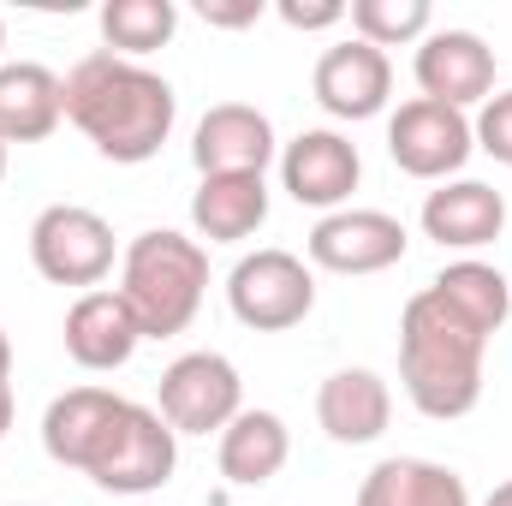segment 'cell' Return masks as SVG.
Returning <instances> with one entry per match:
<instances>
[{"label":"cell","mask_w":512,"mask_h":506,"mask_svg":"<svg viewBox=\"0 0 512 506\" xmlns=\"http://www.w3.org/2000/svg\"><path fill=\"white\" fill-rule=\"evenodd\" d=\"M405 221H393L387 209H334L310 227V262L328 274H382L393 262H405Z\"/></svg>","instance_id":"cell-11"},{"label":"cell","mask_w":512,"mask_h":506,"mask_svg":"<svg viewBox=\"0 0 512 506\" xmlns=\"http://www.w3.org/2000/svg\"><path fill=\"white\" fill-rule=\"evenodd\" d=\"M179 30V6L173 0H108L102 6V42L120 60H143L155 48H167Z\"/></svg>","instance_id":"cell-23"},{"label":"cell","mask_w":512,"mask_h":506,"mask_svg":"<svg viewBox=\"0 0 512 506\" xmlns=\"http://www.w3.org/2000/svg\"><path fill=\"white\" fill-rule=\"evenodd\" d=\"M292 459V435H286V417L280 411H239L227 429H221V477L233 489H262L286 471Z\"/></svg>","instance_id":"cell-20"},{"label":"cell","mask_w":512,"mask_h":506,"mask_svg":"<svg viewBox=\"0 0 512 506\" xmlns=\"http://www.w3.org/2000/svg\"><path fill=\"white\" fill-rule=\"evenodd\" d=\"M30 262L54 286L96 292L114 274V227L84 203H48L30 221Z\"/></svg>","instance_id":"cell-5"},{"label":"cell","mask_w":512,"mask_h":506,"mask_svg":"<svg viewBox=\"0 0 512 506\" xmlns=\"http://www.w3.org/2000/svg\"><path fill=\"white\" fill-rule=\"evenodd\" d=\"M393 417V393L376 370H334L316 393V423L328 429V441L340 447H370L387 435Z\"/></svg>","instance_id":"cell-18"},{"label":"cell","mask_w":512,"mask_h":506,"mask_svg":"<svg viewBox=\"0 0 512 506\" xmlns=\"http://www.w3.org/2000/svg\"><path fill=\"white\" fill-rule=\"evenodd\" d=\"M0 179H6V143H0Z\"/></svg>","instance_id":"cell-31"},{"label":"cell","mask_w":512,"mask_h":506,"mask_svg":"<svg viewBox=\"0 0 512 506\" xmlns=\"http://www.w3.org/2000/svg\"><path fill=\"white\" fill-rule=\"evenodd\" d=\"M155 399H161L155 411L167 417L173 435H209L245 411V381L233 370V358H221V352H185L161 370Z\"/></svg>","instance_id":"cell-7"},{"label":"cell","mask_w":512,"mask_h":506,"mask_svg":"<svg viewBox=\"0 0 512 506\" xmlns=\"http://www.w3.org/2000/svg\"><path fill=\"white\" fill-rule=\"evenodd\" d=\"M126 506H143V501H126Z\"/></svg>","instance_id":"cell-33"},{"label":"cell","mask_w":512,"mask_h":506,"mask_svg":"<svg viewBox=\"0 0 512 506\" xmlns=\"http://www.w3.org/2000/svg\"><path fill=\"white\" fill-rule=\"evenodd\" d=\"M346 18H352V30H358V42H370V48H399V42H423L429 36V0H352L346 6Z\"/></svg>","instance_id":"cell-24"},{"label":"cell","mask_w":512,"mask_h":506,"mask_svg":"<svg viewBox=\"0 0 512 506\" xmlns=\"http://www.w3.org/2000/svg\"><path fill=\"white\" fill-rule=\"evenodd\" d=\"M6 429H12V381H0V441H6Z\"/></svg>","instance_id":"cell-28"},{"label":"cell","mask_w":512,"mask_h":506,"mask_svg":"<svg viewBox=\"0 0 512 506\" xmlns=\"http://www.w3.org/2000/svg\"><path fill=\"white\" fill-rule=\"evenodd\" d=\"M173 471H179V435L167 429V417H161L155 405L126 399V411H120V423H114L102 459H96L84 477H90L96 489H108V495L143 501V495L167 489Z\"/></svg>","instance_id":"cell-4"},{"label":"cell","mask_w":512,"mask_h":506,"mask_svg":"<svg viewBox=\"0 0 512 506\" xmlns=\"http://www.w3.org/2000/svg\"><path fill=\"white\" fill-rule=\"evenodd\" d=\"M364 179V155L352 137L328 126H310L298 131L292 143H280V191L298 203V209H352V191Z\"/></svg>","instance_id":"cell-8"},{"label":"cell","mask_w":512,"mask_h":506,"mask_svg":"<svg viewBox=\"0 0 512 506\" xmlns=\"http://www.w3.org/2000/svg\"><path fill=\"white\" fill-rule=\"evenodd\" d=\"M262 221H268L262 173H215L191 191V227L209 245H245Z\"/></svg>","instance_id":"cell-19"},{"label":"cell","mask_w":512,"mask_h":506,"mask_svg":"<svg viewBox=\"0 0 512 506\" xmlns=\"http://www.w3.org/2000/svg\"><path fill=\"white\" fill-rule=\"evenodd\" d=\"M507 233V197L483 179H447L423 197V239L441 251H483Z\"/></svg>","instance_id":"cell-15"},{"label":"cell","mask_w":512,"mask_h":506,"mask_svg":"<svg viewBox=\"0 0 512 506\" xmlns=\"http://www.w3.org/2000/svg\"><path fill=\"white\" fill-rule=\"evenodd\" d=\"M417 90L423 102H441V108H483L495 96V48L477 36V30H429L417 42Z\"/></svg>","instance_id":"cell-10"},{"label":"cell","mask_w":512,"mask_h":506,"mask_svg":"<svg viewBox=\"0 0 512 506\" xmlns=\"http://www.w3.org/2000/svg\"><path fill=\"white\" fill-rule=\"evenodd\" d=\"M209 292V251L173 227L137 233L120 256V298L131 304L143 340H173L197 322Z\"/></svg>","instance_id":"cell-3"},{"label":"cell","mask_w":512,"mask_h":506,"mask_svg":"<svg viewBox=\"0 0 512 506\" xmlns=\"http://www.w3.org/2000/svg\"><path fill=\"white\" fill-rule=\"evenodd\" d=\"M274 155H280L274 126L251 102H221L191 131V161H197L203 179H215V173H262Z\"/></svg>","instance_id":"cell-14"},{"label":"cell","mask_w":512,"mask_h":506,"mask_svg":"<svg viewBox=\"0 0 512 506\" xmlns=\"http://www.w3.org/2000/svg\"><path fill=\"white\" fill-rule=\"evenodd\" d=\"M12 376V340H6V328H0V381Z\"/></svg>","instance_id":"cell-29"},{"label":"cell","mask_w":512,"mask_h":506,"mask_svg":"<svg viewBox=\"0 0 512 506\" xmlns=\"http://www.w3.org/2000/svg\"><path fill=\"white\" fill-rule=\"evenodd\" d=\"M429 292L441 298V304H453L483 340H495L501 328H507L512 316V286L501 268H489V262H477V256H459V262H447L435 280H429Z\"/></svg>","instance_id":"cell-22"},{"label":"cell","mask_w":512,"mask_h":506,"mask_svg":"<svg viewBox=\"0 0 512 506\" xmlns=\"http://www.w3.org/2000/svg\"><path fill=\"white\" fill-rule=\"evenodd\" d=\"M126 399L114 387H66L48 411H42V453L66 471H90L120 423Z\"/></svg>","instance_id":"cell-13"},{"label":"cell","mask_w":512,"mask_h":506,"mask_svg":"<svg viewBox=\"0 0 512 506\" xmlns=\"http://www.w3.org/2000/svg\"><path fill=\"white\" fill-rule=\"evenodd\" d=\"M483 352H489V340L453 304H441L429 286L405 304V316H399V381H405V399L423 417L453 423V417L477 411Z\"/></svg>","instance_id":"cell-2"},{"label":"cell","mask_w":512,"mask_h":506,"mask_svg":"<svg viewBox=\"0 0 512 506\" xmlns=\"http://www.w3.org/2000/svg\"><path fill=\"white\" fill-rule=\"evenodd\" d=\"M286 30H334L346 24V0H280L274 6Z\"/></svg>","instance_id":"cell-26"},{"label":"cell","mask_w":512,"mask_h":506,"mask_svg":"<svg viewBox=\"0 0 512 506\" xmlns=\"http://www.w3.org/2000/svg\"><path fill=\"white\" fill-rule=\"evenodd\" d=\"M310 90H316V102H322V114H334V120H376L387 114V96H393V60H387L382 48H370V42H334L322 60H316V72H310Z\"/></svg>","instance_id":"cell-12"},{"label":"cell","mask_w":512,"mask_h":506,"mask_svg":"<svg viewBox=\"0 0 512 506\" xmlns=\"http://www.w3.org/2000/svg\"><path fill=\"white\" fill-rule=\"evenodd\" d=\"M483 506H512V477H507V483H495V495H489Z\"/></svg>","instance_id":"cell-30"},{"label":"cell","mask_w":512,"mask_h":506,"mask_svg":"<svg viewBox=\"0 0 512 506\" xmlns=\"http://www.w3.org/2000/svg\"><path fill=\"white\" fill-rule=\"evenodd\" d=\"M358 506H471V489L453 465L435 459H382L364 483Z\"/></svg>","instance_id":"cell-21"},{"label":"cell","mask_w":512,"mask_h":506,"mask_svg":"<svg viewBox=\"0 0 512 506\" xmlns=\"http://www.w3.org/2000/svg\"><path fill=\"white\" fill-rule=\"evenodd\" d=\"M477 149V131L459 108H441V102H399V114L387 120V155L399 173L411 179H435L447 185Z\"/></svg>","instance_id":"cell-9"},{"label":"cell","mask_w":512,"mask_h":506,"mask_svg":"<svg viewBox=\"0 0 512 506\" xmlns=\"http://www.w3.org/2000/svg\"><path fill=\"white\" fill-rule=\"evenodd\" d=\"M262 12H268V0H203L197 6V18L215 30H251Z\"/></svg>","instance_id":"cell-27"},{"label":"cell","mask_w":512,"mask_h":506,"mask_svg":"<svg viewBox=\"0 0 512 506\" xmlns=\"http://www.w3.org/2000/svg\"><path fill=\"white\" fill-rule=\"evenodd\" d=\"M143 346V328L131 316V304L120 298V286H96V292H78V304L66 310V352L78 370H126L131 352Z\"/></svg>","instance_id":"cell-16"},{"label":"cell","mask_w":512,"mask_h":506,"mask_svg":"<svg viewBox=\"0 0 512 506\" xmlns=\"http://www.w3.org/2000/svg\"><path fill=\"white\" fill-rule=\"evenodd\" d=\"M66 120L96 143L102 161L137 167V161H155L161 143L173 137L179 96L143 60H120L102 48L66 72Z\"/></svg>","instance_id":"cell-1"},{"label":"cell","mask_w":512,"mask_h":506,"mask_svg":"<svg viewBox=\"0 0 512 506\" xmlns=\"http://www.w3.org/2000/svg\"><path fill=\"white\" fill-rule=\"evenodd\" d=\"M0 48H6V18H0Z\"/></svg>","instance_id":"cell-32"},{"label":"cell","mask_w":512,"mask_h":506,"mask_svg":"<svg viewBox=\"0 0 512 506\" xmlns=\"http://www.w3.org/2000/svg\"><path fill=\"white\" fill-rule=\"evenodd\" d=\"M471 131H477V149H483V155H495L501 167H512V90L489 96L483 114L471 120Z\"/></svg>","instance_id":"cell-25"},{"label":"cell","mask_w":512,"mask_h":506,"mask_svg":"<svg viewBox=\"0 0 512 506\" xmlns=\"http://www.w3.org/2000/svg\"><path fill=\"white\" fill-rule=\"evenodd\" d=\"M66 120V78L48 72L42 60H12L0 66V143H42Z\"/></svg>","instance_id":"cell-17"},{"label":"cell","mask_w":512,"mask_h":506,"mask_svg":"<svg viewBox=\"0 0 512 506\" xmlns=\"http://www.w3.org/2000/svg\"><path fill=\"white\" fill-rule=\"evenodd\" d=\"M227 304L256 334H286L316 310V274L292 251H251L227 274Z\"/></svg>","instance_id":"cell-6"}]
</instances>
